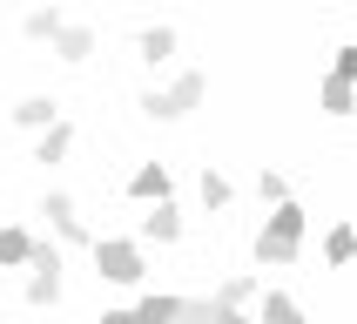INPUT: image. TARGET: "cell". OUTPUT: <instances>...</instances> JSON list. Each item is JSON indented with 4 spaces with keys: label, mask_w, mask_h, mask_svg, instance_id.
Segmentation results:
<instances>
[{
    "label": "cell",
    "mask_w": 357,
    "mask_h": 324,
    "mask_svg": "<svg viewBox=\"0 0 357 324\" xmlns=\"http://www.w3.org/2000/svg\"><path fill=\"white\" fill-rule=\"evenodd\" d=\"M250 297H257V277H229V284L216 290V311H243Z\"/></svg>",
    "instance_id": "obj_17"
},
{
    "label": "cell",
    "mask_w": 357,
    "mask_h": 324,
    "mask_svg": "<svg viewBox=\"0 0 357 324\" xmlns=\"http://www.w3.org/2000/svg\"><path fill=\"white\" fill-rule=\"evenodd\" d=\"M331 81H344V88H357V47H337V61H331Z\"/></svg>",
    "instance_id": "obj_20"
},
{
    "label": "cell",
    "mask_w": 357,
    "mask_h": 324,
    "mask_svg": "<svg viewBox=\"0 0 357 324\" xmlns=\"http://www.w3.org/2000/svg\"><path fill=\"white\" fill-rule=\"evenodd\" d=\"M61 27H68V20H61V14H54V7H34V14L20 20V34H27V40H54V34H61Z\"/></svg>",
    "instance_id": "obj_16"
},
{
    "label": "cell",
    "mask_w": 357,
    "mask_h": 324,
    "mask_svg": "<svg viewBox=\"0 0 357 324\" xmlns=\"http://www.w3.org/2000/svg\"><path fill=\"white\" fill-rule=\"evenodd\" d=\"M20 263H34V237L7 223V230H0V270H20Z\"/></svg>",
    "instance_id": "obj_11"
},
{
    "label": "cell",
    "mask_w": 357,
    "mask_h": 324,
    "mask_svg": "<svg viewBox=\"0 0 357 324\" xmlns=\"http://www.w3.org/2000/svg\"><path fill=\"white\" fill-rule=\"evenodd\" d=\"M257 324H303L297 297H283V290H263V318Z\"/></svg>",
    "instance_id": "obj_14"
},
{
    "label": "cell",
    "mask_w": 357,
    "mask_h": 324,
    "mask_svg": "<svg viewBox=\"0 0 357 324\" xmlns=\"http://www.w3.org/2000/svg\"><path fill=\"white\" fill-rule=\"evenodd\" d=\"M142 237H149V243H176V237H182V209H176V202H149Z\"/></svg>",
    "instance_id": "obj_6"
},
{
    "label": "cell",
    "mask_w": 357,
    "mask_h": 324,
    "mask_svg": "<svg viewBox=\"0 0 357 324\" xmlns=\"http://www.w3.org/2000/svg\"><path fill=\"white\" fill-rule=\"evenodd\" d=\"M303 223H310V216H303L297 202H277V209H270V223L257 230V263H263V270H270V263H277V270H283V263H297Z\"/></svg>",
    "instance_id": "obj_1"
},
{
    "label": "cell",
    "mask_w": 357,
    "mask_h": 324,
    "mask_svg": "<svg viewBox=\"0 0 357 324\" xmlns=\"http://www.w3.org/2000/svg\"><path fill=\"white\" fill-rule=\"evenodd\" d=\"M202 88H209V81H202L196 68H182L169 88H149V95H142V115H149V122H182L202 101Z\"/></svg>",
    "instance_id": "obj_2"
},
{
    "label": "cell",
    "mask_w": 357,
    "mask_h": 324,
    "mask_svg": "<svg viewBox=\"0 0 357 324\" xmlns=\"http://www.w3.org/2000/svg\"><path fill=\"white\" fill-rule=\"evenodd\" d=\"M54 54L68 61V68H81V61L95 54V27H75V20H68V27L54 34Z\"/></svg>",
    "instance_id": "obj_9"
},
{
    "label": "cell",
    "mask_w": 357,
    "mask_h": 324,
    "mask_svg": "<svg viewBox=\"0 0 357 324\" xmlns=\"http://www.w3.org/2000/svg\"><path fill=\"white\" fill-rule=\"evenodd\" d=\"M27 270H34V277H27V304H40V311L61 304V250L54 243H34V263H27Z\"/></svg>",
    "instance_id": "obj_4"
},
{
    "label": "cell",
    "mask_w": 357,
    "mask_h": 324,
    "mask_svg": "<svg viewBox=\"0 0 357 324\" xmlns=\"http://www.w3.org/2000/svg\"><path fill=\"white\" fill-rule=\"evenodd\" d=\"M324 257H331V263H351L357 257V230H351V223H331V230H324Z\"/></svg>",
    "instance_id": "obj_13"
},
{
    "label": "cell",
    "mask_w": 357,
    "mask_h": 324,
    "mask_svg": "<svg viewBox=\"0 0 357 324\" xmlns=\"http://www.w3.org/2000/svg\"><path fill=\"white\" fill-rule=\"evenodd\" d=\"M216 324H257L250 311H216Z\"/></svg>",
    "instance_id": "obj_22"
},
{
    "label": "cell",
    "mask_w": 357,
    "mask_h": 324,
    "mask_svg": "<svg viewBox=\"0 0 357 324\" xmlns=\"http://www.w3.org/2000/svg\"><path fill=\"white\" fill-rule=\"evenodd\" d=\"M101 324H135V311H108V318H101Z\"/></svg>",
    "instance_id": "obj_23"
},
{
    "label": "cell",
    "mask_w": 357,
    "mask_h": 324,
    "mask_svg": "<svg viewBox=\"0 0 357 324\" xmlns=\"http://www.w3.org/2000/svg\"><path fill=\"white\" fill-rule=\"evenodd\" d=\"M182 304H189V297H176V290H149V297L135 304V324H176Z\"/></svg>",
    "instance_id": "obj_8"
},
{
    "label": "cell",
    "mask_w": 357,
    "mask_h": 324,
    "mask_svg": "<svg viewBox=\"0 0 357 324\" xmlns=\"http://www.w3.org/2000/svg\"><path fill=\"white\" fill-rule=\"evenodd\" d=\"M68 149H75V122H54V128L40 135V149H34V156H40V162H61Z\"/></svg>",
    "instance_id": "obj_15"
},
{
    "label": "cell",
    "mask_w": 357,
    "mask_h": 324,
    "mask_svg": "<svg viewBox=\"0 0 357 324\" xmlns=\"http://www.w3.org/2000/svg\"><path fill=\"white\" fill-rule=\"evenodd\" d=\"M257 189H263V202H270V209H277V202H290V182H283L277 169H263V182H257Z\"/></svg>",
    "instance_id": "obj_21"
},
{
    "label": "cell",
    "mask_w": 357,
    "mask_h": 324,
    "mask_svg": "<svg viewBox=\"0 0 357 324\" xmlns=\"http://www.w3.org/2000/svg\"><path fill=\"white\" fill-rule=\"evenodd\" d=\"M14 122H20V128H40V135H47V128L61 122V101H54V95H27V101L14 108Z\"/></svg>",
    "instance_id": "obj_10"
},
{
    "label": "cell",
    "mask_w": 357,
    "mask_h": 324,
    "mask_svg": "<svg viewBox=\"0 0 357 324\" xmlns=\"http://www.w3.org/2000/svg\"><path fill=\"white\" fill-rule=\"evenodd\" d=\"M40 216L54 223V237H61V243H95V237H88V223L75 216V196H68V189H47V202H40Z\"/></svg>",
    "instance_id": "obj_5"
},
{
    "label": "cell",
    "mask_w": 357,
    "mask_h": 324,
    "mask_svg": "<svg viewBox=\"0 0 357 324\" xmlns=\"http://www.w3.org/2000/svg\"><path fill=\"white\" fill-rule=\"evenodd\" d=\"M128 196L135 202H169V169L162 162H142L135 176H128Z\"/></svg>",
    "instance_id": "obj_7"
},
{
    "label": "cell",
    "mask_w": 357,
    "mask_h": 324,
    "mask_svg": "<svg viewBox=\"0 0 357 324\" xmlns=\"http://www.w3.org/2000/svg\"><path fill=\"white\" fill-rule=\"evenodd\" d=\"M142 61H149V68L176 61V27H142Z\"/></svg>",
    "instance_id": "obj_12"
},
{
    "label": "cell",
    "mask_w": 357,
    "mask_h": 324,
    "mask_svg": "<svg viewBox=\"0 0 357 324\" xmlns=\"http://www.w3.org/2000/svg\"><path fill=\"white\" fill-rule=\"evenodd\" d=\"M95 270H101V284H142V243L95 237Z\"/></svg>",
    "instance_id": "obj_3"
},
{
    "label": "cell",
    "mask_w": 357,
    "mask_h": 324,
    "mask_svg": "<svg viewBox=\"0 0 357 324\" xmlns=\"http://www.w3.org/2000/svg\"><path fill=\"white\" fill-rule=\"evenodd\" d=\"M351 108H357V88H344V81L324 75V115H351Z\"/></svg>",
    "instance_id": "obj_18"
},
{
    "label": "cell",
    "mask_w": 357,
    "mask_h": 324,
    "mask_svg": "<svg viewBox=\"0 0 357 324\" xmlns=\"http://www.w3.org/2000/svg\"><path fill=\"white\" fill-rule=\"evenodd\" d=\"M202 202H209V209H229V196H236V189H229V176H216V169H202Z\"/></svg>",
    "instance_id": "obj_19"
}]
</instances>
